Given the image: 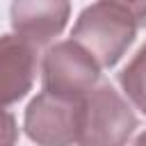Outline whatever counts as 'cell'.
Instances as JSON below:
<instances>
[{
	"label": "cell",
	"mask_w": 146,
	"mask_h": 146,
	"mask_svg": "<svg viewBox=\"0 0 146 146\" xmlns=\"http://www.w3.org/2000/svg\"><path fill=\"white\" fill-rule=\"evenodd\" d=\"M132 146H146V130H144V132H141V135L132 141Z\"/></svg>",
	"instance_id": "10"
},
{
	"label": "cell",
	"mask_w": 146,
	"mask_h": 146,
	"mask_svg": "<svg viewBox=\"0 0 146 146\" xmlns=\"http://www.w3.org/2000/svg\"><path fill=\"white\" fill-rule=\"evenodd\" d=\"M11 30L34 48L48 46L68 23L71 0H11Z\"/></svg>",
	"instance_id": "5"
},
{
	"label": "cell",
	"mask_w": 146,
	"mask_h": 146,
	"mask_svg": "<svg viewBox=\"0 0 146 146\" xmlns=\"http://www.w3.org/2000/svg\"><path fill=\"white\" fill-rule=\"evenodd\" d=\"M107 2H112V5H116V7H121V9H125V11L137 21L139 27L146 25V0H107Z\"/></svg>",
	"instance_id": "9"
},
{
	"label": "cell",
	"mask_w": 146,
	"mask_h": 146,
	"mask_svg": "<svg viewBox=\"0 0 146 146\" xmlns=\"http://www.w3.org/2000/svg\"><path fill=\"white\" fill-rule=\"evenodd\" d=\"M80 100L41 91L25 110L23 128L36 146H73L80 132Z\"/></svg>",
	"instance_id": "4"
},
{
	"label": "cell",
	"mask_w": 146,
	"mask_h": 146,
	"mask_svg": "<svg viewBox=\"0 0 146 146\" xmlns=\"http://www.w3.org/2000/svg\"><path fill=\"white\" fill-rule=\"evenodd\" d=\"M36 48L16 34L0 36V105L18 103L34 84Z\"/></svg>",
	"instance_id": "6"
},
{
	"label": "cell",
	"mask_w": 146,
	"mask_h": 146,
	"mask_svg": "<svg viewBox=\"0 0 146 146\" xmlns=\"http://www.w3.org/2000/svg\"><path fill=\"white\" fill-rule=\"evenodd\" d=\"M135 128L132 107L112 84H96L82 98L78 146H125Z\"/></svg>",
	"instance_id": "2"
},
{
	"label": "cell",
	"mask_w": 146,
	"mask_h": 146,
	"mask_svg": "<svg viewBox=\"0 0 146 146\" xmlns=\"http://www.w3.org/2000/svg\"><path fill=\"white\" fill-rule=\"evenodd\" d=\"M18 141V125L11 112L2 110L0 105V146H16Z\"/></svg>",
	"instance_id": "8"
},
{
	"label": "cell",
	"mask_w": 146,
	"mask_h": 146,
	"mask_svg": "<svg viewBox=\"0 0 146 146\" xmlns=\"http://www.w3.org/2000/svg\"><path fill=\"white\" fill-rule=\"evenodd\" d=\"M41 73H43V91L80 100L98 84L100 66L82 46L68 39L46 50Z\"/></svg>",
	"instance_id": "3"
},
{
	"label": "cell",
	"mask_w": 146,
	"mask_h": 146,
	"mask_svg": "<svg viewBox=\"0 0 146 146\" xmlns=\"http://www.w3.org/2000/svg\"><path fill=\"white\" fill-rule=\"evenodd\" d=\"M137 27V21L125 9L107 0H98L82 9L71 39L82 46L100 68H112L132 46Z\"/></svg>",
	"instance_id": "1"
},
{
	"label": "cell",
	"mask_w": 146,
	"mask_h": 146,
	"mask_svg": "<svg viewBox=\"0 0 146 146\" xmlns=\"http://www.w3.org/2000/svg\"><path fill=\"white\" fill-rule=\"evenodd\" d=\"M119 84L130 103L146 114V43L132 57V62L119 73Z\"/></svg>",
	"instance_id": "7"
}]
</instances>
